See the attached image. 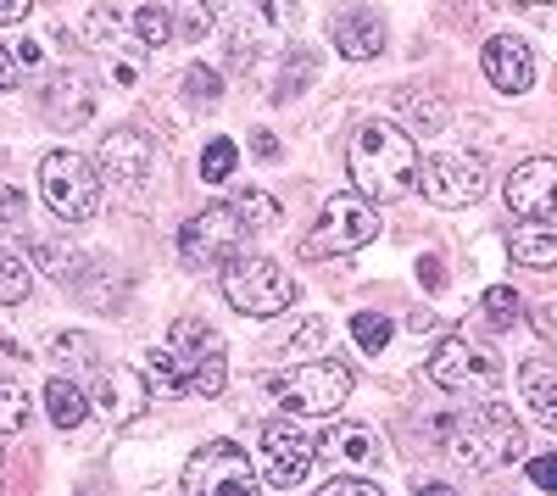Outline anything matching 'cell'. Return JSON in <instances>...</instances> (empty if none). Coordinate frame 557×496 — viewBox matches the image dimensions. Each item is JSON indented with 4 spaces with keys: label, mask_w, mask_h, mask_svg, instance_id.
Masks as SVG:
<instances>
[{
    "label": "cell",
    "mask_w": 557,
    "mask_h": 496,
    "mask_svg": "<svg viewBox=\"0 0 557 496\" xmlns=\"http://www.w3.org/2000/svg\"><path fill=\"white\" fill-rule=\"evenodd\" d=\"M235 162H240L235 140H212V146L201 151V178H207V185H223V178L235 173Z\"/></svg>",
    "instance_id": "d6a6232c"
},
{
    "label": "cell",
    "mask_w": 557,
    "mask_h": 496,
    "mask_svg": "<svg viewBox=\"0 0 557 496\" xmlns=\"http://www.w3.org/2000/svg\"><path fill=\"white\" fill-rule=\"evenodd\" d=\"M380 235V212L368 207L362 196H330L318 212V223L301 240V257L307 262H323V257H341V251H357Z\"/></svg>",
    "instance_id": "8992f818"
},
{
    "label": "cell",
    "mask_w": 557,
    "mask_h": 496,
    "mask_svg": "<svg viewBox=\"0 0 557 496\" xmlns=\"http://www.w3.org/2000/svg\"><path fill=\"white\" fill-rule=\"evenodd\" d=\"M446 446L469 469H502V463L524 458V424L507 408H496V401H485V408H474L469 419H457L446 430Z\"/></svg>",
    "instance_id": "7a4b0ae2"
},
{
    "label": "cell",
    "mask_w": 557,
    "mask_h": 496,
    "mask_svg": "<svg viewBox=\"0 0 557 496\" xmlns=\"http://www.w3.org/2000/svg\"><path fill=\"white\" fill-rule=\"evenodd\" d=\"M318 452L330 458V463H341V469H351V474H368V469H380L385 446H380V435L368 430V424L346 419V424H335L330 435L318 441Z\"/></svg>",
    "instance_id": "ac0fdd59"
},
{
    "label": "cell",
    "mask_w": 557,
    "mask_h": 496,
    "mask_svg": "<svg viewBox=\"0 0 557 496\" xmlns=\"http://www.w3.org/2000/svg\"><path fill=\"white\" fill-rule=\"evenodd\" d=\"M223 296L235 301L246 319H273V312H285L301 290H296V280H290L273 257H246V251H235V257L223 262Z\"/></svg>",
    "instance_id": "3957f363"
},
{
    "label": "cell",
    "mask_w": 557,
    "mask_h": 496,
    "mask_svg": "<svg viewBox=\"0 0 557 496\" xmlns=\"http://www.w3.org/2000/svg\"><path fill=\"white\" fill-rule=\"evenodd\" d=\"M34 257H39V268L51 274L57 285H67V280H78L84 274V257L78 251H67V246H57V240H39L34 246Z\"/></svg>",
    "instance_id": "f1b7e54d"
},
{
    "label": "cell",
    "mask_w": 557,
    "mask_h": 496,
    "mask_svg": "<svg viewBox=\"0 0 557 496\" xmlns=\"http://www.w3.org/2000/svg\"><path fill=\"white\" fill-rule=\"evenodd\" d=\"M430 380L451 396H491L502 385V357L491 340H469V335H446L430 351Z\"/></svg>",
    "instance_id": "5b68a950"
},
{
    "label": "cell",
    "mask_w": 557,
    "mask_h": 496,
    "mask_svg": "<svg viewBox=\"0 0 557 496\" xmlns=\"http://www.w3.org/2000/svg\"><path fill=\"white\" fill-rule=\"evenodd\" d=\"M318 496H385V491H380V485H368V480H357V474H351V480H330V485H323Z\"/></svg>",
    "instance_id": "74e56055"
},
{
    "label": "cell",
    "mask_w": 557,
    "mask_h": 496,
    "mask_svg": "<svg viewBox=\"0 0 557 496\" xmlns=\"http://www.w3.org/2000/svg\"><path fill=\"white\" fill-rule=\"evenodd\" d=\"M178 23V34H190V39H207L212 34V23H218V12L207 7V0H201V7H190V12H184V17H173Z\"/></svg>",
    "instance_id": "d590c367"
},
{
    "label": "cell",
    "mask_w": 557,
    "mask_h": 496,
    "mask_svg": "<svg viewBox=\"0 0 557 496\" xmlns=\"http://www.w3.org/2000/svg\"><path fill=\"white\" fill-rule=\"evenodd\" d=\"M223 96V78H218V67H184V101H201V107H212Z\"/></svg>",
    "instance_id": "836d02e7"
},
{
    "label": "cell",
    "mask_w": 557,
    "mask_h": 496,
    "mask_svg": "<svg viewBox=\"0 0 557 496\" xmlns=\"http://www.w3.org/2000/svg\"><path fill=\"white\" fill-rule=\"evenodd\" d=\"M485 319H491L496 330H513V324L524 319L519 290H513V285H491V290H485Z\"/></svg>",
    "instance_id": "4dcf8cb0"
},
{
    "label": "cell",
    "mask_w": 557,
    "mask_h": 496,
    "mask_svg": "<svg viewBox=\"0 0 557 496\" xmlns=\"http://www.w3.org/2000/svg\"><path fill=\"white\" fill-rule=\"evenodd\" d=\"M330 34H335V51L351 57V62H368V57L385 51V23L374 12H341L330 23Z\"/></svg>",
    "instance_id": "ffe728a7"
},
{
    "label": "cell",
    "mask_w": 557,
    "mask_h": 496,
    "mask_svg": "<svg viewBox=\"0 0 557 496\" xmlns=\"http://www.w3.org/2000/svg\"><path fill=\"white\" fill-rule=\"evenodd\" d=\"M535 330H541L546 340H557V290L541 296V307H535Z\"/></svg>",
    "instance_id": "ab89813d"
},
{
    "label": "cell",
    "mask_w": 557,
    "mask_h": 496,
    "mask_svg": "<svg viewBox=\"0 0 557 496\" xmlns=\"http://www.w3.org/2000/svg\"><path fill=\"white\" fill-rule=\"evenodd\" d=\"M17 218H23V190L0 185V223H17Z\"/></svg>",
    "instance_id": "60d3db41"
},
{
    "label": "cell",
    "mask_w": 557,
    "mask_h": 496,
    "mask_svg": "<svg viewBox=\"0 0 557 496\" xmlns=\"http://www.w3.org/2000/svg\"><path fill=\"white\" fill-rule=\"evenodd\" d=\"M178 34V23H173V12L168 7H157V0H146V7L134 12V39L146 45V51H157V45H168Z\"/></svg>",
    "instance_id": "484cf974"
},
{
    "label": "cell",
    "mask_w": 557,
    "mask_h": 496,
    "mask_svg": "<svg viewBox=\"0 0 557 496\" xmlns=\"http://www.w3.org/2000/svg\"><path fill=\"white\" fill-rule=\"evenodd\" d=\"M28 290H34V274H28L23 251H0V307L28 301Z\"/></svg>",
    "instance_id": "83f0119b"
},
{
    "label": "cell",
    "mask_w": 557,
    "mask_h": 496,
    "mask_svg": "<svg viewBox=\"0 0 557 496\" xmlns=\"http://www.w3.org/2000/svg\"><path fill=\"white\" fill-rule=\"evenodd\" d=\"M418 496H457V491H451V485H424Z\"/></svg>",
    "instance_id": "f6af8a7d"
},
{
    "label": "cell",
    "mask_w": 557,
    "mask_h": 496,
    "mask_svg": "<svg viewBox=\"0 0 557 496\" xmlns=\"http://www.w3.org/2000/svg\"><path fill=\"white\" fill-rule=\"evenodd\" d=\"M45 413H51V424L57 430H78L84 419H89V396L73 385V380H51V385H45Z\"/></svg>",
    "instance_id": "603a6c76"
},
{
    "label": "cell",
    "mask_w": 557,
    "mask_h": 496,
    "mask_svg": "<svg viewBox=\"0 0 557 496\" xmlns=\"http://www.w3.org/2000/svg\"><path fill=\"white\" fill-rule=\"evenodd\" d=\"M507 207L519 218H552L557 212V157H530L507 178Z\"/></svg>",
    "instance_id": "4fadbf2b"
},
{
    "label": "cell",
    "mask_w": 557,
    "mask_h": 496,
    "mask_svg": "<svg viewBox=\"0 0 557 496\" xmlns=\"http://www.w3.org/2000/svg\"><path fill=\"white\" fill-rule=\"evenodd\" d=\"M228 207H235V218L246 223V235H262V230H273V223H278V201L268 190H246V196H235Z\"/></svg>",
    "instance_id": "4316f807"
},
{
    "label": "cell",
    "mask_w": 557,
    "mask_h": 496,
    "mask_svg": "<svg viewBox=\"0 0 557 496\" xmlns=\"http://www.w3.org/2000/svg\"><path fill=\"white\" fill-rule=\"evenodd\" d=\"M418 274H424V285H441V262H435V257L418 262Z\"/></svg>",
    "instance_id": "ee69618b"
},
{
    "label": "cell",
    "mask_w": 557,
    "mask_h": 496,
    "mask_svg": "<svg viewBox=\"0 0 557 496\" xmlns=\"http://www.w3.org/2000/svg\"><path fill=\"white\" fill-rule=\"evenodd\" d=\"M491 185V173L480 157H430L424 168H418V190H424L435 207H474Z\"/></svg>",
    "instance_id": "8fae6325"
},
{
    "label": "cell",
    "mask_w": 557,
    "mask_h": 496,
    "mask_svg": "<svg viewBox=\"0 0 557 496\" xmlns=\"http://www.w3.org/2000/svg\"><path fill=\"white\" fill-rule=\"evenodd\" d=\"M507 257L524 268H557V223L546 218H524L513 235H507Z\"/></svg>",
    "instance_id": "44dd1931"
},
{
    "label": "cell",
    "mask_w": 557,
    "mask_h": 496,
    "mask_svg": "<svg viewBox=\"0 0 557 496\" xmlns=\"http://www.w3.org/2000/svg\"><path fill=\"white\" fill-rule=\"evenodd\" d=\"M51 363H57L67 380H73V374H84V369H96V340L78 335V330L57 335V340H51Z\"/></svg>",
    "instance_id": "d4e9b609"
},
{
    "label": "cell",
    "mask_w": 557,
    "mask_h": 496,
    "mask_svg": "<svg viewBox=\"0 0 557 496\" xmlns=\"http://www.w3.org/2000/svg\"><path fill=\"white\" fill-rule=\"evenodd\" d=\"M251 151L273 162V157H278V140H273V134H268V128H257V134H251Z\"/></svg>",
    "instance_id": "7bdbcfd3"
},
{
    "label": "cell",
    "mask_w": 557,
    "mask_h": 496,
    "mask_svg": "<svg viewBox=\"0 0 557 496\" xmlns=\"http://www.w3.org/2000/svg\"><path fill=\"white\" fill-rule=\"evenodd\" d=\"M223 380H228V374H223V363H207V369H196V374H190V390H196V396H218V390H223Z\"/></svg>",
    "instance_id": "8d00e7d4"
},
{
    "label": "cell",
    "mask_w": 557,
    "mask_h": 496,
    "mask_svg": "<svg viewBox=\"0 0 557 496\" xmlns=\"http://www.w3.org/2000/svg\"><path fill=\"white\" fill-rule=\"evenodd\" d=\"M485 78L502 89V96H524V89L535 84V57L530 45L519 34H496L485 45Z\"/></svg>",
    "instance_id": "2e32d148"
},
{
    "label": "cell",
    "mask_w": 557,
    "mask_h": 496,
    "mask_svg": "<svg viewBox=\"0 0 557 496\" xmlns=\"http://www.w3.org/2000/svg\"><path fill=\"white\" fill-rule=\"evenodd\" d=\"M268 390L278 396V408L296 419H335L351 396V369L346 363H301L290 374H273Z\"/></svg>",
    "instance_id": "277c9868"
},
{
    "label": "cell",
    "mask_w": 557,
    "mask_h": 496,
    "mask_svg": "<svg viewBox=\"0 0 557 496\" xmlns=\"http://www.w3.org/2000/svg\"><path fill=\"white\" fill-rule=\"evenodd\" d=\"M168 351L178 357L184 385H190V374H196V369H207V363H223V335H218L207 319H178V324L168 330Z\"/></svg>",
    "instance_id": "d6986e66"
},
{
    "label": "cell",
    "mask_w": 557,
    "mask_h": 496,
    "mask_svg": "<svg viewBox=\"0 0 557 496\" xmlns=\"http://www.w3.org/2000/svg\"><path fill=\"white\" fill-rule=\"evenodd\" d=\"M184 491L190 496H262L257 469L235 441H207L201 452L184 463Z\"/></svg>",
    "instance_id": "ba28073f"
},
{
    "label": "cell",
    "mask_w": 557,
    "mask_h": 496,
    "mask_svg": "<svg viewBox=\"0 0 557 496\" xmlns=\"http://www.w3.org/2000/svg\"><path fill=\"white\" fill-rule=\"evenodd\" d=\"M45 117H51L57 128H84L89 117H96V84H89V73L57 67L51 89H45Z\"/></svg>",
    "instance_id": "9a60e30c"
},
{
    "label": "cell",
    "mask_w": 557,
    "mask_h": 496,
    "mask_svg": "<svg viewBox=\"0 0 557 496\" xmlns=\"http://www.w3.org/2000/svg\"><path fill=\"white\" fill-rule=\"evenodd\" d=\"M240 240H246V223L235 218V207H228V201L201 207V212L178 230V251H184V262H196V268H207V262H218V257H235Z\"/></svg>",
    "instance_id": "30bf717a"
},
{
    "label": "cell",
    "mask_w": 557,
    "mask_h": 496,
    "mask_svg": "<svg viewBox=\"0 0 557 496\" xmlns=\"http://www.w3.org/2000/svg\"><path fill=\"white\" fill-rule=\"evenodd\" d=\"M351 340L368 351V357H380L391 346V319H380V312H357L351 319Z\"/></svg>",
    "instance_id": "1f68e13d"
},
{
    "label": "cell",
    "mask_w": 557,
    "mask_h": 496,
    "mask_svg": "<svg viewBox=\"0 0 557 496\" xmlns=\"http://www.w3.org/2000/svg\"><path fill=\"white\" fill-rule=\"evenodd\" d=\"M39 190H45V207L67 223H89L101 207V173L89 168L78 151H51L39 162Z\"/></svg>",
    "instance_id": "52a82bcc"
},
{
    "label": "cell",
    "mask_w": 557,
    "mask_h": 496,
    "mask_svg": "<svg viewBox=\"0 0 557 496\" xmlns=\"http://www.w3.org/2000/svg\"><path fill=\"white\" fill-rule=\"evenodd\" d=\"M96 408L112 419V424H134V419H146V408H151V385L139 380L134 369H107L101 380H96Z\"/></svg>",
    "instance_id": "e0dca14e"
},
{
    "label": "cell",
    "mask_w": 557,
    "mask_h": 496,
    "mask_svg": "<svg viewBox=\"0 0 557 496\" xmlns=\"http://www.w3.org/2000/svg\"><path fill=\"white\" fill-rule=\"evenodd\" d=\"M530 480L557 496V458H552V452H546V458H530Z\"/></svg>",
    "instance_id": "f35d334b"
},
{
    "label": "cell",
    "mask_w": 557,
    "mask_h": 496,
    "mask_svg": "<svg viewBox=\"0 0 557 496\" xmlns=\"http://www.w3.org/2000/svg\"><path fill=\"white\" fill-rule=\"evenodd\" d=\"M51 62H57V39L39 28H23L17 39H0V89H17L23 78L57 73Z\"/></svg>",
    "instance_id": "5bb4252c"
},
{
    "label": "cell",
    "mask_w": 557,
    "mask_h": 496,
    "mask_svg": "<svg viewBox=\"0 0 557 496\" xmlns=\"http://www.w3.org/2000/svg\"><path fill=\"white\" fill-rule=\"evenodd\" d=\"M28 424V396L23 385H0V435H17Z\"/></svg>",
    "instance_id": "e575fe53"
},
{
    "label": "cell",
    "mask_w": 557,
    "mask_h": 496,
    "mask_svg": "<svg viewBox=\"0 0 557 496\" xmlns=\"http://www.w3.org/2000/svg\"><path fill=\"white\" fill-rule=\"evenodd\" d=\"M34 12V0H0V28H12V23H23Z\"/></svg>",
    "instance_id": "b9f144b4"
},
{
    "label": "cell",
    "mask_w": 557,
    "mask_h": 496,
    "mask_svg": "<svg viewBox=\"0 0 557 496\" xmlns=\"http://www.w3.org/2000/svg\"><path fill=\"white\" fill-rule=\"evenodd\" d=\"M146 380H151L157 396H184V390H190V385H184V369H178L173 351H151V357H146Z\"/></svg>",
    "instance_id": "f546056e"
},
{
    "label": "cell",
    "mask_w": 557,
    "mask_h": 496,
    "mask_svg": "<svg viewBox=\"0 0 557 496\" xmlns=\"http://www.w3.org/2000/svg\"><path fill=\"white\" fill-rule=\"evenodd\" d=\"M101 168L117 190L139 196L151 185V173H157V146L146 140V134H134V128H112L107 140H101Z\"/></svg>",
    "instance_id": "7c38bea8"
},
{
    "label": "cell",
    "mask_w": 557,
    "mask_h": 496,
    "mask_svg": "<svg viewBox=\"0 0 557 496\" xmlns=\"http://www.w3.org/2000/svg\"><path fill=\"white\" fill-rule=\"evenodd\" d=\"M519 390H524V401L535 408V419L546 430H557V369L552 363H524L519 369Z\"/></svg>",
    "instance_id": "7402d4cb"
},
{
    "label": "cell",
    "mask_w": 557,
    "mask_h": 496,
    "mask_svg": "<svg viewBox=\"0 0 557 496\" xmlns=\"http://www.w3.org/2000/svg\"><path fill=\"white\" fill-rule=\"evenodd\" d=\"M524 7H552V0H524Z\"/></svg>",
    "instance_id": "bcb514c9"
},
{
    "label": "cell",
    "mask_w": 557,
    "mask_h": 496,
    "mask_svg": "<svg viewBox=\"0 0 557 496\" xmlns=\"http://www.w3.org/2000/svg\"><path fill=\"white\" fill-rule=\"evenodd\" d=\"M351 185L362 201H401L407 190H418V146L385 117L362 123L351 134Z\"/></svg>",
    "instance_id": "6da1fadb"
},
{
    "label": "cell",
    "mask_w": 557,
    "mask_h": 496,
    "mask_svg": "<svg viewBox=\"0 0 557 496\" xmlns=\"http://www.w3.org/2000/svg\"><path fill=\"white\" fill-rule=\"evenodd\" d=\"M78 45H84V51L112 57L117 45H123V12H117V7H96V12L78 23Z\"/></svg>",
    "instance_id": "cb8c5ba5"
},
{
    "label": "cell",
    "mask_w": 557,
    "mask_h": 496,
    "mask_svg": "<svg viewBox=\"0 0 557 496\" xmlns=\"http://www.w3.org/2000/svg\"><path fill=\"white\" fill-rule=\"evenodd\" d=\"M312 463H318V435L296 413L262 424V480L268 485H285L290 491V485H301L312 474Z\"/></svg>",
    "instance_id": "9c48e42d"
}]
</instances>
